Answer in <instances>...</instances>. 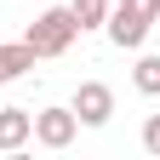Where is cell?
Here are the masks:
<instances>
[{
  "label": "cell",
  "instance_id": "1",
  "mask_svg": "<svg viewBox=\"0 0 160 160\" xmlns=\"http://www.w3.org/2000/svg\"><path fill=\"white\" fill-rule=\"evenodd\" d=\"M74 34H80L74 12H69V6H46V12L29 23V34H23V40L34 46V57H63V52L74 46Z\"/></svg>",
  "mask_w": 160,
  "mask_h": 160
},
{
  "label": "cell",
  "instance_id": "2",
  "mask_svg": "<svg viewBox=\"0 0 160 160\" xmlns=\"http://www.w3.org/2000/svg\"><path fill=\"white\" fill-rule=\"evenodd\" d=\"M109 40H114V46L120 52H137V46H143V40H149V29H154V17H143V12H137V6H126V0H120V6L109 12Z\"/></svg>",
  "mask_w": 160,
  "mask_h": 160
},
{
  "label": "cell",
  "instance_id": "3",
  "mask_svg": "<svg viewBox=\"0 0 160 160\" xmlns=\"http://www.w3.org/2000/svg\"><path fill=\"white\" fill-rule=\"evenodd\" d=\"M74 132H80V114L74 109H40L34 114V143L40 149H69Z\"/></svg>",
  "mask_w": 160,
  "mask_h": 160
},
{
  "label": "cell",
  "instance_id": "4",
  "mask_svg": "<svg viewBox=\"0 0 160 160\" xmlns=\"http://www.w3.org/2000/svg\"><path fill=\"white\" fill-rule=\"evenodd\" d=\"M74 114H80V126H109V114H114V92L103 86V80H80V92H74Z\"/></svg>",
  "mask_w": 160,
  "mask_h": 160
},
{
  "label": "cell",
  "instance_id": "5",
  "mask_svg": "<svg viewBox=\"0 0 160 160\" xmlns=\"http://www.w3.org/2000/svg\"><path fill=\"white\" fill-rule=\"evenodd\" d=\"M29 137H34V114L29 109H0V149H23L29 143Z\"/></svg>",
  "mask_w": 160,
  "mask_h": 160
},
{
  "label": "cell",
  "instance_id": "6",
  "mask_svg": "<svg viewBox=\"0 0 160 160\" xmlns=\"http://www.w3.org/2000/svg\"><path fill=\"white\" fill-rule=\"evenodd\" d=\"M29 69H34V46H29V40L0 46V86H6V80H23Z\"/></svg>",
  "mask_w": 160,
  "mask_h": 160
},
{
  "label": "cell",
  "instance_id": "7",
  "mask_svg": "<svg viewBox=\"0 0 160 160\" xmlns=\"http://www.w3.org/2000/svg\"><path fill=\"white\" fill-rule=\"evenodd\" d=\"M69 12H74V23H80V29H103L114 6H109V0H69Z\"/></svg>",
  "mask_w": 160,
  "mask_h": 160
},
{
  "label": "cell",
  "instance_id": "8",
  "mask_svg": "<svg viewBox=\"0 0 160 160\" xmlns=\"http://www.w3.org/2000/svg\"><path fill=\"white\" fill-rule=\"evenodd\" d=\"M132 86L143 92V97H160V57H137V69H132Z\"/></svg>",
  "mask_w": 160,
  "mask_h": 160
},
{
  "label": "cell",
  "instance_id": "9",
  "mask_svg": "<svg viewBox=\"0 0 160 160\" xmlns=\"http://www.w3.org/2000/svg\"><path fill=\"white\" fill-rule=\"evenodd\" d=\"M143 149H149V154H160V114H149V120H143Z\"/></svg>",
  "mask_w": 160,
  "mask_h": 160
},
{
  "label": "cell",
  "instance_id": "10",
  "mask_svg": "<svg viewBox=\"0 0 160 160\" xmlns=\"http://www.w3.org/2000/svg\"><path fill=\"white\" fill-rule=\"evenodd\" d=\"M126 6H137L143 17H160V0H126Z\"/></svg>",
  "mask_w": 160,
  "mask_h": 160
}]
</instances>
